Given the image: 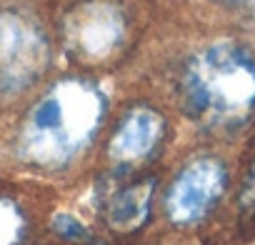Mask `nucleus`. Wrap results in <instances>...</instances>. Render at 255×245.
I'll use <instances>...</instances> for the list:
<instances>
[{"label": "nucleus", "instance_id": "7ed1b4c3", "mask_svg": "<svg viewBox=\"0 0 255 245\" xmlns=\"http://www.w3.org/2000/svg\"><path fill=\"white\" fill-rule=\"evenodd\" d=\"M130 13L120 0H78L63 18V40L83 63H108L130 43Z\"/></svg>", "mask_w": 255, "mask_h": 245}, {"label": "nucleus", "instance_id": "6e6552de", "mask_svg": "<svg viewBox=\"0 0 255 245\" xmlns=\"http://www.w3.org/2000/svg\"><path fill=\"white\" fill-rule=\"evenodd\" d=\"M28 220L20 205L10 198H0V245H20Z\"/></svg>", "mask_w": 255, "mask_h": 245}, {"label": "nucleus", "instance_id": "1a4fd4ad", "mask_svg": "<svg viewBox=\"0 0 255 245\" xmlns=\"http://www.w3.org/2000/svg\"><path fill=\"white\" fill-rule=\"evenodd\" d=\"M53 230H55L60 238L70 240V243H88V240H90L88 228H85L78 218H73V215H68V213H58V215L53 218Z\"/></svg>", "mask_w": 255, "mask_h": 245}, {"label": "nucleus", "instance_id": "9b49d317", "mask_svg": "<svg viewBox=\"0 0 255 245\" xmlns=\"http://www.w3.org/2000/svg\"><path fill=\"white\" fill-rule=\"evenodd\" d=\"M220 3H228V5H243V3H250V0H220Z\"/></svg>", "mask_w": 255, "mask_h": 245}, {"label": "nucleus", "instance_id": "39448f33", "mask_svg": "<svg viewBox=\"0 0 255 245\" xmlns=\"http://www.w3.org/2000/svg\"><path fill=\"white\" fill-rule=\"evenodd\" d=\"M228 190V168L220 158L200 155L180 168L165 193V215L175 225L205 220Z\"/></svg>", "mask_w": 255, "mask_h": 245}, {"label": "nucleus", "instance_id": "0eeeda50", "mask_svg": "<svg viewBox=\"0 0 255 245\" xmlns=\"http://www.w3.org/2000/svg\"><path fill=\"white\" fill-rule=\"evenodd\" d=\"M153 195H155L153 178H138L133 183H125L105 198L103 218L118 233H133L148 223Z\"/></svg>", "mask_w": 255, "mask_h": 245}, {"label": "nucleus", "instance_id": "423d86ee", "mask_svg": "<svg viewBox=\"0 0 255 245\" xmlns=\"http://www.w3.org/2000/svg\"><path fill=\"white\" fill-rule=\"evenodd\" d=\"M165 138V120L148 105L130 108L118 122L110 138V155L118 163L145 160Z\"/></svg>", "mask_w": 255, "mask_h": 245}, {"label": "nucleus", "instance_id": "f257e3e1", "mask_svg": "<svg viewBox=\"0 0 255 245\" xmlns=\"http://www.w3.org/2000/svg\"><path fill=\"white\" fill-rule=\"evenodd\" d=\"M105 113L108 100L93 80L63 78L28 113L18 153L35 168H65L95 140Z\"/></svg>", "mask_w": 255, "mask_h": 245}, {"label": "nucleus", "instance_id": "20e7f679", "mask_svg": "<svg viewBox=\"0 0 255 245\" xmlns=\"http://www.w3.org/2000/svg\"><path fill=\"white\" fill-rule=\"evenodd\" d=\"M48 63L50 45L43 28L18 10H0V93L28 90Z\"/></svg>", "mask_w": 255, "mask_h": 245}, {"label": "nucleus", "instance_id": "f03ea898", "mask_svg": "<svg viewBox=\"0 0 255 245\" xmlns=\"http://www.w3.org/2000/svg\"><path fill=\"white\" fill-rule=\"evenodd\" d=\"M180 105L205 130L233 133L255 115V58L235 43L198 50L180 70Z\"/></svg>", "mask_w": 255, "mask_h": 245}, {"label": "nucleus", "instance_id": "9d476101", "mask_svg": "<svg viewBox=\"0 0 255 245\" xmlns=\"http://www.w3.org/2000/svg\"><path fill=\"white\" fill-rule=\"evenodd\" d=\"M238 208H240L243 220L255 223V160L250 163V168L245 170V178H243V183H240Z\"/></svg>", "mask_w": 255, "mask_h": 245}]
</instances>
